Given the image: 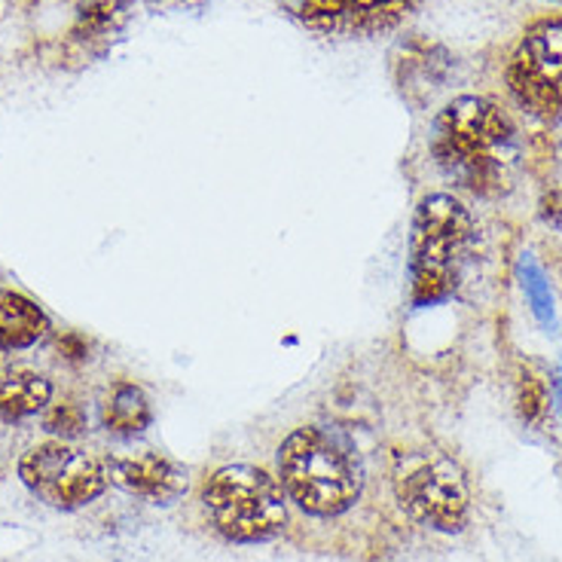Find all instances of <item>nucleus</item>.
I'll return each instance as SVG.
<instances>
[{"instance_id":"f257e3e1","label":"nucleus","mask_w":562,"mask_h":562,"mask_svg":"<svg viewBox=\"0 0 562 562\" xmlns=\"http://www.w3.org/2000/svg\"><path fill=\"white\" fill-rule=\"evenodd\" d=\"M431 154L452 183L483 199L507 196L520 171V140L495 101L462 95L435 120Z\"/></svg>"},{"instance_id":"f03ea898","label":"nucleus","mask_w":562,"mask_h":562,"mask_svg":"<svg viewBox=\"0 0 562 562\" xmlns=\"http://www.w3.org/2000/svg\"><path fill=\"white\" fill-rule=\"evenodd\" d=\"M281 483L312 517H337L364 490V462L342 428L310 425L281 443Z\"/></svg>"},{"instance_id":"7ed1b4c3","label":"nucleus","mask_w":562,"mask_h":562,"mask_svg":"<svg viewBox=\"0 0 562 562\" xmlns=\"http://www.w3.org/2000/svg\"><path fill=\"white\" fill-rule=\"evenodd\" d=\"M471 214L450 193L419 202L409 233V296L413 306H435L456 291L471 245Z\"/></svg>"},{"instance_id":"20e7f679","label":"nucleus","mask_w":562,"mask_h":562,"mask_svg":"<svg viewBox=\"0 0 562 562\" xmlns=\"http://www.w3.org/2000/svg\"><path fill=\"white\" fill-rule=\"evenodd\" d=\"M202 505L214 529L239 544L269 541L284 529V492L263 468L226 464L205 483Z\"/></svg>"},{"instance_id":"39448f33","label":"nucleus","mask_w":562,"mask_h":562,"mask_svg":"<svg viewBox=\"0 0 562 562\" xmlns=\"http://www.w3.org/2000/svg\"><path fill=\"white\" fill-rule=\"evenodd\" d=\"M394 492L413 520L437 532H459L468 520V480L450 456L437 450H407L394 459Z\"/></svg>"},{"instance_id":"423d86ee","label":"nucleus","mask_w":562,"mask_h":562,"mask_svg":"<svg viewBox=\"0 0 562 562\" xmlns=\"http://www.w3.org/2000/svg\"><path fill=\"white\" fill-rule=\"evenodd\" d=\"M507 86L522 111L541 123L562 120V22L544 19L522 34L507 68Z\"/></svg>"},{"instance_id":"0eeeda50","label":"nucleus","mask_w":562,"mask_h":562,"mask_svg":"<svg viewBox=\"0 0 562 562\" xmlns=\"http://www.w3.org/2000/svg\"><path fill=\"white\" fill-rule=\"evenodd\" d=\"M19 477L46 505L74 507L89 505L108 486V474L92 456L70 450L65 443H43L22 456Z\"/></svg>"},{"instance_id":"6e6552de","label":"nucleus","mask_w":562,"mask_h":562,"mask_svg":"<svg viewBox=\"0 0 562 562\" xmlns=\"http://www.w3.org/2000/svg\"><path fill=\"white\" fill-rule=\"evenodd\" d=\"M108 477L120 490L132 492L138 498H147L154 505L178 502L190 486L187 468L171 462L166 456H156V452H144V456H135V459H116L108 468Z\"/></svg>"},{"instance_id":"1a4fd4ad","label":"nucleus","mask_w":562,"mask_h":562,"mask_svg":"<svg viewBox=\"0 0 562 562\" xmlns=\"http://www.w3.org/2000/svg\"><path fill=\"white\" fill-rule=\"evenodd\" d=\"M450 53L437 43L407 41L397 46L394 80H397L404 101H409L413 108H422L425 101L435 99V92H440L450 80Z\"/></svg>"},{"instance_id":"9d476101","label":"nucleus","mask_w":562,"mask_h":562,"mask_svg":"<svg viewBox=\"0 0 562 562\" xmlns=\"http://www.w3.org/2000/svg\"><path fill=\"white\" fill-rule=\"evenodd\" d=\"M128 19V0H83L68 31V53L80 58L101 56Z\"/></svg>"},{"instance_id":"9b49d317","label":"nucleus","mask_w":562,"mask_h":562,"mask_svg":"<svg viewBox=\"0 0 562 562\" xmlns=\"http://www.w3.org/2000/svg\"><path fill=\"white\" fill-rule=\"evenodd\" d=\"M46 334V315L29 296L0 291V346L10 349H29Z\"/></svg>"},{"instance_id":"f8f14e48","label":"nucleus","mask_w":562,"mask_h":562,"mask_svg":"<svg viewBox=\"0 0 562 562\" xmlns=\"http://www.w3.org/2000/svg\"><path fill=\"white\" fill-rule=\"evenodd\" d=\"M53 397V385L37 373H7L0 376V416L25 419L41 413Z\"/></svg>"},{"instance_id":"ddd939ff","label":"nucleus","mask_w":562,"mask_h":562,"mask_svg":"<svg viewBox=\"0 0 562 562\" xmlns=\"http://www.w3.org/2000/svg\"><path fill=\"white\" fill-rule=\"evenodd\" d=\"M150 419H154V413H150V404H147V394L132 382H120L108 397V404H104V425L113 435H140L150 425Z\"/></svg>"},{"instance_id":"4468645a","label":"nucleus","mask_w":562,"mask_h":562,"mask_svg":"<svg viewBox=\"0 0 562 562\" xmlns=\"http://www.w3.org/2000/svg\"><path fill=\"white\" fill-rule=\"evenodd\" d=\"M413 0H346V15H342V31L355 34H380L394 29Z\"/></svg>"},{"instance_id":"2eb2a0df","label":"nucleus","mask_w":562,"mask_h":562,"mask_svg":"<svg viewBox=\"0 0 562 562\" xmlns=\"http://www.w3.org/2000/svg\"><path fill=\"white\" fill-rule=\"evenodd\" d=\"M550 401H553V394H550L544 370L535 364H520V373H517V409H520L522 425L548 428Z\"/></svg>"},{"instance_id":"dca6fc26","label":"nucleus","mask_w":562,"mask_h":562,"mask_svg":"<svg viewBox=\"0 0 562 562\" xmlns=\"http://www.w3.org/2000/svg\"><path fill=\"white\" fill-rule=\"evenodd\" d=\"M520 284L522 294L529 300V310H532L535 322L541 324L548 334L557 330V306H553V291H550V281L544 276V269L538 267L532 254H522L520 257Z\"/></svg>"},{"instance_id":"f3484780","label":"nucleus","mask_w":562,"mask_h":562,"mask_svg":"<svg viewBox=\"0 0 562 562\" xmlns=\"http://www.w3.org/2000/svg\"><path fill=\"white\" fill-rule=\"evenodd\" d=\"M303 25L318 31H342L346 0H276Z\"/></svg>"},{"instance_id":"a211bd4d","label":"nucleus","mask_w":562,"mask_h":562,"mask_svg":"<svg viewBox=\"0 0 562 562\" xmlns=\"http://www.w3.org/2000/svg\"><path fill=\"white\" fill-rule=\"evenodd\" d=\"M43 428H46L49 435H58V437L83 435V428H86L83 409L77 407V404H58V407H53L49 413H46Z\"/></svg>"},{"instance_id":"6ab92c4d","label":"nucleus","mask_w":562,"mask_h":562,"mask_svg":"<svg viewBox=\"0 0 562 562\" xmlns=\"http://www.w3.org/2000/svg\"><path fill=\"white\" fill-rule=\"evenodd\" d=\"M209 0H147V7H154V10H162V13H169V10H202Z\"/></svg>"},{"instance_id":"aec40b11","label":"nucleus","mask_w":562,"mask_h":562,"mask_svg":"<svg viewBox=\"0 0 562 562\" xmlns=\"http://www.w3.org/2000/svg\"><path fill=\"white\" fill-rule=\"evenodd\" d=\"M550 394H553V407L562 416V361L553 370V380H550Z\"/></svg>"},{"instance_id":"412c9836","label":"nucleus","mask_w":562,"mask_h":562,"mask_svg":"<svg viewBox=\"0 0 562 562\" xmlns=\"http://www.w3.org/2000/svg\"><path fill=\"white\" fill-rule=\"evenodd\" d=\"M58 346H61L65 351H70V358H83L86 355V346H80V337H74V334L61 339Z\"/></svg>"},{"instance_id":"4be33fe9","label":"nucleus","mask_w":562,"mask_h":562,"mask_svg":"<svg viewBox=\"0 0 562 562\" xmlns=\"http://www.w3.org/2000/svg\"><path fill=\"white\" fill-rule=\"evenodd\" d=\"M3 364H7V349L0 346V370H3Z\"/></svg>"},{"instance_id":"5701e85b","label":"nucleus","mask_w":562,"mask_h":562,"mask_svg":"<svg viewBox=\"0 0 562 562\" xmlns=\"http://www.w3.org/2000/svg\"><path fill=\"white\" fill-rule=\"evenodd\" d=\"M550 3H562V0H550Z\"/></svg>"}]
</instances>
